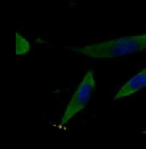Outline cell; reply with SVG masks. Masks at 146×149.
Wrapping results in <instances>:
<instances>
[{
  "instance_id": "obj_1",
  "label": "cell",
  "mask_w": 146,
  "mask_h": 149,
  "mask_svg": "<svg viewBox=\"0 0 146 149\" xmlns=\"http://www.w3.org/2000/svg\"><path fill=\"white\" fill-rule=\"evenodd\" d=\"M66 50L91 58H114L139 54L146 50V33L140 35L122 36L112 40L83 46H66Z\"/></svg>"
},
{
  "instance_id": "obj_2",
  "label": "cell",
  "mask_w": 146,
  "mask_h": 149,
  "mask_svg": "<svg viewBox=\"0 0 146 149\" xmlns=\"http://www.w3.org/2000/svg\"><path fill=\"white\" fill-rule=\"evenodd\" d=\"M95 85H96V80H95L94 73L91 70L86 72L63 111V115L61 119L62 125L67 124L76 114L82 111L88 106V103L91 100V96L94 93Z\"/></svg>"
},
{
  "instance_id": "obj_3",
  "label": "cell",
  "mask_w": 146,
  "mask_h": 149,
  "mask_svg": "<svg viewBox=\"0 0 146 149\" xmlns=\"http://www.w3.org/2000/svg\"><path fill=\"white\" fill-rule=\"evenodd\" d=\"M145 87H146V67L144 69H141L140 72H138L135 75L131 77L127 83L119 88V91L114 96V100L118 101L122 98H127Z\"/></svg>"
},
{
  "instance_id": "obj_4",
  "label": "cell",
  "mask_w": 146,
  "mask_h": 149,
  "mask_svg": "<svg viewBox=\"0 0 146 149\" xmlns=\"http://www.w3.org/2000/svg\"><path fill=\"white\" fill-rule=\"evenodd\" d=\"M31 50V44H29L23 36H21L18 33H16V55L21 56L25 55Z\"/></svg>"
},
{
  "instance_id": "obj_5",
  "label": "cell",
  "mask_w": 146,
  "mask_h": 149,
  "mask_svg": "<svg viewBox=\"0 0 146 149\" xmlns=\"http://www.w3.org/2000/svg\"><path fill=\"white\" fill-rule=\"evenodd\" d=\"M144 133H146V130H144Z\"/></svg>"
}]
</instances>
